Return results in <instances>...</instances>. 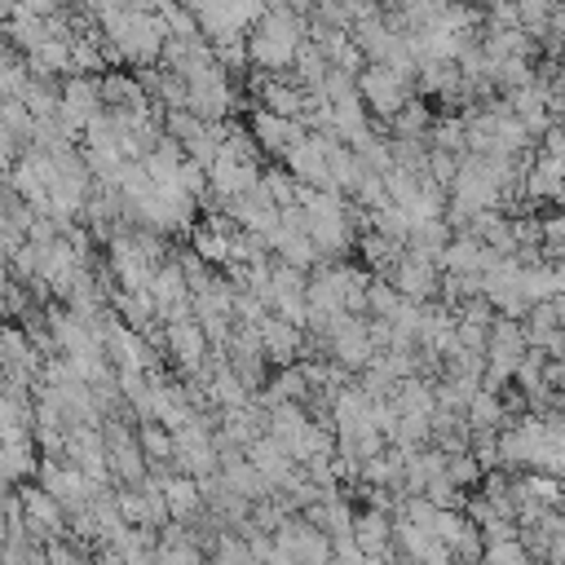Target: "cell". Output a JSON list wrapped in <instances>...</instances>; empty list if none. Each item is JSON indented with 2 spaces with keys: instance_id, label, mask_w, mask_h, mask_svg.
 Wrapping results in <instances>:
<instances>
[{
  "instance_id": "1",
  "label": "cell",
  "mask_w": 565,
  "mask_h": 565,
  "mask_svg": "<svg viewBox=\"0 0 565 565\" xmlns=\"http://www.w3.org/2000/svg\"><path fill=\"white\" fill-rule=\"evenodd\" d=\"M305 40H309V18L305 13H296L287 0L265 4L260 22L247 31V57H252V66H260L269 75H282V71H291Z\"/></svg>"
},
{
  "instance_id": "2",
  "label": "cell",
  "mask_w": 565,
  "mask_h": 565,
  "mask_svg": "<svg viewBox=\"0 0 565 565\" xmlns=\"http://www.w3.org/2000/svg\"><path fill=\"white\" fill-rule=\"evenodd\" d=\"M358 97L362 106L375 115V119H393L411 97H415V75L397 71V66H384V62H366L358 71Z\"/></svg>"
},
{
  "instance_id": "3",
  "label": "cell",
  "mask_w": 565,
  "mask_h": 565,
  "mask_svg": "<svg viewBox=\"0 0 565 565\" xmlns=\"http://www.w3.org/2000/svg\"><path fill=\"white\" fill-rule=\"evenodd\" d=\"M185 106L207 119V124H221L230 110H234V88H230V71L221 62H199L185 71Z\"/></svg>"
},
{
  "instance_id": "4",
  "label": "cell",
  "mask_w": 565,
  "mask_h": 565,
  "mask_svg": "<svg viewBox=\"0 0 565 565\" xmlns=\"http://www.w3.org/2000/svg\"><path fill=\"white\" fill-rule=\"evenodd\" d=\"M106 110L102 102V75H66L62 79V106H57V124L79 141L84 128Z\"/></svg>"
},
{
  "instance_id": "5",
  "label": "cell",
  "mask_w": 565,
  "mask_h": 565,
  "mask_svg": "<svg viewBox=\"0 0 565 565\" xmlns=\"http://www.w3.org/2000/svg\"><path fill=\"white\" fill-rule=\"evenodd\" d=\"M322 344L331 349V362H340L344 371H366L375 358V340L362 313H344L331 322V331L322 335Z\"/></svg>"
},
{
  "instance_id": "6",
  "label": "cell",
  "mask_w": 565,
  "mask_h": 565,
  "mask_svg": "<svg viewBox=\"0 0 565 565\" xmlns=\"http://www.w3.org/2000/svg\"><path fill=\"white\" fill-rule=\"evenodd\" d=\"M274 543H278L282 552H291L296 565H331V556H335L331 534L318 530V525H313L309 516H300V512H291V516L274 530Z\"/></svg>"
},
{
  "instance_id": "7",
  "label": "cell",
  "mask_w": 565,
  "mask_h": 565,
  "mask_svg": "<svg viewBox=\"0 0 565 565\" xmlns=\"http://www.w3.org/2000/svg\"><path fill=\"white\" fill-rule=\"evenodd\" d=\"M163 353L168 362L181 371V375H194L212 362V340L207 331L199 327V318H185V322H168L163 327Z\"/></svg>"
},
{
  "instance_id": "8",
  "label": "cell",
  "mask_w": 565,
  "mask_h": 565,
  "mask_svg": "<svg viewBox=\"0 0 565 565\" xmlns=\"http://www.w3.org/2000/svg\"><path fill=\"white\" fill-rule=\"evenodd\" d=\"M287 172L300 181V185H313V190H335L331 185V168H327V141L322 132H305L287 154H282Z\"/></svg>"
},
{
  "instance_id": "9",
  "label": "cell",
  "mask_w": 565,
  "mask_h": 565,
  "mask_svg": "<svg viewBox=\"0 0 565 565\" xmlns=\"http://www.w3.org/2000/svg\"><path fill=\"white\" fill-rule=\"evenodd\" d=\"M247 128H252L256 146H260L265 154H274V159H282V154H287L305 132H309L300 119H291V115H274V110H265V106H256V110H252Z\"/></svg>"
},
{
  "instance_id": "10",
  "label": "cell",
  "mask_w": 565,
  "mask_h": 565,
  "mask_svg": "<svg viewBox=\"0 0 565 565\" xmlns=\"http://www.w3.org/2000/svg\"><path fill=\"white\" fill-rule=\"evenodd\" d=\"M406 300H433L437 291H441V265L437 260H424V256H411V252H402V260L384 274Z\"/></svg>"
},
{
  "instance_id": "11",
  "label": "cell",
  "mask_w": 565,
  "mask_h": 565,
  "mask_svg": "<svg viewBox=\"0 0 565 565\" xmlns=\"http://www.w3.org/2000/svg\"><path fill=\"white\" fill-rule=\"evenodd\" d=\"M260 349H265L269 362L291 366V362H300V353L309 349V331H305L300 322L282 318V313H269V318L260 322Z\"/></svg>"
},
{
  "instance_id": "12",
  "label": "cell",
  "mask_w": 565,
  "mask_h": 565,
  "mask_svg": "<svg viewBox=\"0 0 565 565\" xmlns=\"http://www.w3.org/2000/svg\"><path fill=\"white\" fill-rule=\"evenodd\" d=\"M256 181H260V163H243L234 154H216V163L207 168V199H216L225 207L230 199H238Z\"/></svg>"
},
{
  "instance_id": "13",
  "label": "cell",
  "mask_w": 565,
  "mask_h": 565,
  "mask_svg": "<svg viewBox=\"0 0 565 565\" xmlns=\"http://www.w3.org/2000/svg\"><path fill=\"white\" fill-rule=\"evenodd\" d=\"M499 260L494 247H486L472 230H459L441 252V274H486Z\"/></svg>"
},
{
  "instance_id": "14",
  "label": "cell",
  "mask_w": 565,
  "mask_h": 565,
  "mask_svg": "<svg viewBox=\"0 0 565 565\" xmlns=\"http://www.w3.org/2000/svg\"><path fill=\"white\" fill-rule=\"evenodd\" d=\"M353 539L366 556L375 561H388L393 556V512L388 508H358L353 512Z\"/></svg>"
},
{
  "instance_id": "15",
  "label": "cell",
  "mask_w": 565,
  "mask_h": 565,
  "mask_svg": "<svg viewBox=\"0 0 565 565\" xmlns=\"http://www.w3.org/2000/svg\"><path fill=\"white\" fill-rule=\"evenodd\" d=\"M225 212L234 216V225H238V230L269 234V230L278 225V212H282V207H278V203H274V199L260 190V181H256L252 190H243L238 199H230V203H225Z\"/></svg>"
},
{
  "instance_id": "16",
  "label": "cell",
  "mask_w": 565,
  "mask_h": 565,
  "mask_svg": "<svg viewBox=\"0 0 565 565\" xmlns=\"http://www.w3.org/2000/svg\"><path fill=\"white\" fill-rule=\"evenodd\" d=\"M35 433H18V437H0V477L9 486H22V481H35L40 472V455H35Z\"/></svg>"
},
{
  "instance_id": "17",
  "label": "cell",
  "mask_w": 565,
  "mask_h": 565,
  "mask_svg": "<svg viewBox=\"0 0 565 565\" xmlns=\"http://www.w3.org/2000/svg\"><path fill=\"white\" fill-rule=\"evenodd\" d=\"M450 238H455V230H450V221H446V216H424V221H411L406 252L441 265V252H446V243H450Z\"/></svg>"
},
{
  "instance_id": "18",
  "label": "cell",
  "mask_w": 565,
  "mask_h": 565,
  "mask_svg": "<svg viewBox=\"0 0 565 565\" xmlns=\"http://www.w3.org/2000/svg\"><path fill=\"white\" fill-rule=\"evenodd\" d=\"M102 102H106V110H150L146 84L137 79V71H106L102 75Z\"/></svg>"
},
{
  "instance_id": "19",
  "label": "cell",
  "mask_w": 565,
  "mask_h": 565,
  "mask_svg": "<svg viewBox=\"0 0 565 565\" xmlns=\"http://www.w3.org/2000/svg\"><path fill=\"white\" fill-rule=\"evenodd\" d=\"M243 455H247V459H252V463H256V468H260V472L274 481V490H278V486L291 477V468H296L291 450H287L278 437H269V433H260V437H256V441H252Z\"/></svg>"
},
{
  "instance_id": "20",
  "label": "cell",
  "mask_w": 565,
  "mask_h": 565,
  "mask_svg": "<svg viewBox=\"0 0 565 565\" xmlns=\"http://www.w3.org/2000/svg\"><path fill=\"white\" fill-rule=\"evenodd\" d=\"M150 296H154L159 313L172 309V305H190V300H194V296H190V282H185V274H181V265H177V256H168V260L154 269V278H150Z\"/></svg>"
},
{
  "instance_id": "21",
  "label": "cell",
  "mask_w": 565,
  "mask_h": 565,
  "mask_svg": "<svg viewBox=\"0 0 565 565\" xmlns=\"http://www.w3.org/2000/svg\"><path fill=\"white\" fill-rule=\"evenodd\" d=\"M163 494H168V508H172V521H194L207 503H203V490H199V481L194 477H185V472H172L168 481H163Z\"/></svg>"
},
{
  "instance_id": "22",
  "label": "cell",
  "mask_w": 565,
  "mask_h": 565,
  "mask_svg": "<svg viewBox=\"0 0 565 565\" xmlns=\"http://www.w3.org/2000/svg\"><path fill=\"white\" fill-rule=\"evenodd\" d=\"M309 397V380L300 371V362L291 366H278V375L265 380V393H260V406H278V402H305Z\"/></svg>"
},
{
  "instance_id": "23",
  "label": "cell",
  "mask_w": 565,
  "mask_h": 565,
  "mask_svg": "<svg viewBox=\"0 0 565 565\" xmlns=\"http://www.w3.org/2000/svg\"><path fill=\"white\" fill-rule=\"evenodd\" d=\"M309 424V411L305 402H278V406H265V433L278 437L282 446H291Z\"/></svg>"
},
{
  "instance_id": "24",
  "label": "cell",
  "mask_w": 565,
  "mask_h": 565,
  "mask_svg": "<svg viewBox=\"0 0 565 565\" xmlns=\"http://www.w3.org/2000/svg\"><path fill=\"white\" fill-rule=\"evenodd\" d=\"M428 128H433V110L424 106V97H411L388 119V137H397V141H428Z\"/></svg>"
},
{
  "instance_id": "25",
  "label": "cell",
  "mask_w": 565,
  "mask_h": 565,
  "mask_svg": "<svg viewBox=\"0 0 565 565\" xmlns=\"http://www.w3.org/2000/svg\"><path fill=\"white\" fill-rule=\"evenodd\" d=\"M137 446L146 455V463H172L177 459V433L159 419H141L137 424Z\"/></svg>"
},
{
  "instance_id": "26",
  "label": "cell",
  "mask_w": 565,
  "mask_h": 565,
  "mask_svg": "<svg viewBox=\"0 0 565 565\" xmlns=\"http://www.w3.org/2000/svg\"><path fill=\"white\" fill-rule=\"evenodd\" d=\"M230 234H234V230H216L212 221H199L190 247H194L207 265H221V269H225V265H230Z\"/></svg>"
},
{
  "instance_id": "27",
  "label": "cell",
  "mask_w": 565,
  "mask_h": 565,
  "mask_svg": "<svg viewBox=\"0 0 565 565\" xmlns=\"http://www.w3.org/2000/svg\"><path fill=\"white\" fill-rule=\"evenodd\" d=\"M212 565H265V561H256V552L247 547V539L234 530H221L216 534V543H212Z\"/></svg>"
},
{
  "instance_id": "28",
  "label": "cell",
  "mask_w": 565,
  "mask_h": 565,
  "mask_svg": "<svg viewBox=\"0 0 565 565\" xmlns=\"http://www.w3.org/2000/svg\"><path fill=\"white\" fill-rule=\"evenodd\" d=\"M366 225H371V230H380V234H388V238H397V243H406V234H411V212H406V207H397V203L388 199V203L371 207Z\"/></svg>"
},
{
  "instance_id": "29",
  "label": "cell",
  "mask_w": 565,
  "mask_h": 565,
  "mask_svg": "<svg viewBox=\"0 0 565 565\" xmlns=\"http://www.w3.org/2000/svg\"><path fill=\"white\" fill-rule=\"evenodd\" d=\"M0 124L26 146V141L35 137V124H40V119L31 115V106H26L22 97H0Z\"/></svg>"
},
{
  "instance_id": "30",
  "label": "cell",
  "mask_w": 565,
  "mask_h": 565,
  "mask_svg": "<svg viewBox=\"0 0 565 565\" xmlns=\"http://www.w3.org/2000/svg\"><path fill=\"white\" fill-rule=\"evenodd\" d=\"M539 75H534V66H530V57H503L494 71H490V84L494 88H503V93H516V88H525V84H534Z\"/></svg>"
},
{
  "instance_id": "31",
  "label": "cell",
  "mask_w": 565,
  "mask_h": 565,
  "mask_svg": "<svg viewBox=\"0 0 565 565\" xmlns=\"http://www.w3.org/2000/svg\"><path fill=\"white\" fill-rule=\"evenodd\" d=\"M468 424L472 428H499L503 419H508V411H503V402H499V393H490V388H477V397L468 402Z\"/></svg>"
},
{
  "instance_id": "32",
  "label": "cell",
  "mask_w": 565,
  "mask_h": 565,
  "mask_svg": "<svg viewBox=\"0 0 565 565\" xmlns=\"http://www.w3.org/2000/svg\"><path fill=\"white\" fill-rule=\"evenodd\" d=\"M397 305H402V291H397L388 278L371 274V287H366V313H371V318H388V322H393Z\"/></svg>"
},
{
  "instance_id": "33",
  "label": "cell",
  "mask_w": 565,
  "mask_h": 565,
  "mask_svg": "<svg viewBox=\"0 0 565 565\" xmlns=\"http://www.w3.org/2000/svg\"><path fill=\"white\" fill-rule=\"evenodd\" d=\"M260 190H265L278 207H291V203H296L300 181H296L291 172H282V168H260Z\"/></svg>"
},
{
  "instance_id": "34",
  "label": "cell",
  "mask_w": 565,
  "mask_h": 565,
  "mask_svg": "<svg viewBox=\"0 0 565 565\" xmlns=\"http://www.w3.org/2000/svg\"><path fill=\"white\" fill-rule=\"evenodd\" d=\"M446 477H450L459 490H468V486H477V481L486 477V468L472 459V450H455V455H446Z\"/></svg>"
},
{
  "instance_id": "35",
  "label": "cell",
  "mask_w": 565,
  "mask_h": 565,
  "mask_svg": "<svg viewBox=\"0 0 565 565\" xmlns=\"http://www.w3.org/2000/svg\"><path fill=\"white\" fill-rule=\"evenodd\" d=\"M212 53H216V62L225 66V71H243L252 57H247V31L243 35H221V40H212Z\"/></svg>"
},
{
  "instance_id": "36",
  "label": "cell",
  "mask_w": 565,
  "mask_h": 565,
  "mask_svg": "<svg viewBox=\"0 0 565 565\" xmlns=\"http://www.w3.org/2000/svg\"><path fill=\"white\" fill-rule=\"evenodd\" d=\"M486 565H534V556L525 552L521 539H503V543H486Z\"/></svg>"
},
{
  "instance_id": "37",
  "label": "cell",
  "mask_w": 565,
  "mask_h": 565,
  "mask_svg": "<svg viewBox=\"0 0 565 565\" xmlns=\"http://www.w3.org/2000/svg\"><path fill=\"white\" fill-rule=\"evenodd\" d=\"M154 565H207V556H203V547L194 539H185V543L154 547Z\"/></svg>"
},
{
  "instance_id": "38",
  "label": "cell",
  "mask_w": 565,
  "mask_h": 565,
  "mask_svg": "<svg viewBox=\"0 0 565 565\" xmlns=\"http://www.w3.org/2000/svg\"><path fill=\"white\" fill-rule=\"evenodd\" d=\"M115 508L128 525H146V494L141 486H115Z\"/></svg>"
},
{
  "instance_id": "39",
  "label": "cell",
  "mask_w": 565,
  "mask_h": 565,
  "mask_svg": "<svg viewBox=\"0 0 565 565\" xmlns=\"http://www.w3.org/2000/svg\"><path fill=\"white\" fill-rule=\"evenodd\" d=\"M459 159L463 154H450V150H437V146H428V177L437 181V185H455V177H459Z\"/></svg>"
},
{
  "instance_id": "40",
  "label": "cell",
  "mask_w": 565,
  "mask_h": 565,
  "mask_svg": "<svg viewBox=\"0 0 565 565\" xmlns=\"http://www.w3.org/2000/svg\"><path fill=\"white\" fill-rule=\"evenodd\" d=\"M71 371L84 384H102V380H110V358L106 353H79V358H71Z\"/></svg>"
},
{
  "instance_id": "41",
  "label": "cell",
  "mask_w": 565,
  "mask_h": 565,
  "mask_svg": "<svg viewBox=\"0 0 565 565\" xmlns=\"http://www.w3.org/2000/svg\"><path fill=\"white\" fill-rule=\"evenodd\" d=\"M424 499H433L437 508H468V499H463V490L441 472V477H433L428 486H424Z\"/></svg>"
},
{
  "instance_id": "42",
  "label": "cell",
  "mask_w": 565,
  "mask_h": 565,
  "mask_svg": "<svg viewBox=\"0 0 565 565\" xmlns=\"http://www.w3.org/2000/svg\"><path fill=\"white\" fill-rule=\"evenodd\" d=\"M565 252V212H547L543 216V256Z\"/></svg>"
},
{
  "instance_id": "43",
  "label": "cell",
  "mask_w": 565,
  "mask_h": 565,
  "mask_svg": "<svg viewBox=\"0 0 565 565\" xmlns=\"http://www.w3.org/2000/svg\"><path fill=\"white\" fill-rule=\"evenodd\" d=\"M547 565H565V534L547 543Z\"/></svg>"
},
{
  "instance_id": "44",
  "label": "cell",
  "mask_w": 565,
  "mask_h": 565,
  "mask_svg": "<svg viewBox=\"0 0 565 565\" xmlns=\"http://www.w3.org/2000/svg\"><path fill=\"white\" fill-rule=\"evenodd\" d=\"M13 9H18V0H0V18H4V22L13 18Z\"/></svg>"
},
{
  "instance_id": "45",
  "label": "cell",
  "mask_w": 565,
  "mask_h": 565,
  "mask_svg": "<svg viewBox=\"0 0 565 565\" xmlns=\"http://www.w3.org/2000/svg\"><path fill=\"white\" fill-rule=\"evenodd\" d=\"M4 543H9V521H4V512H0V552H4Z\"/></svg>"
},
{
  "instance_id": "46",
  "label": "cell",
  "mask_w": 565,
  "mask_h": 565,
  "mask_svg": "<svg viewBox=\"0 0 565 565\" xmlns=\"http://www.w3.org/2000/svg\"><path fill=\"white\" fill-rule=\"evenodd\" d=\"M9 490H13V486H9V481H4V477H0V499H4V494H9Z\"/></svg>"
},
{
  "instance_id": "47",
  "label": "cell",
  "mask_w": 565,
  "mask_h": 565,
  "mask_svg": "<svg viewBox=\"0 0 565 565\" xmlns=\"http://www.w3.org/2000/svg\"><path fill=\"white\" fill-rule=\"evenodd\" d=\"M556 203H561V207H565V185H561V194H556Z\"/></svg>"
}]
</instances>
